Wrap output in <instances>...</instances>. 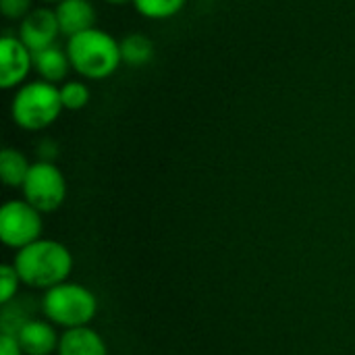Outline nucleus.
Here are the masks:
<instances>
[{
	"label": "nucleus",
	"mask_w": 355,
	"mask_h": 355,
	"mask_svg": "<svg viewBox=\"0 0 355 355\" xmlns=\"http://www.w3.org/2000/svg\"><path fill=\"white\" fill-rule=\"evenodd\" d=\"M21 277L17 275L12 264H2L0 266V304L6 308L19 293L21 287Z\"/></svg>",
	"instance_id": "obj_17"
},
{
	"label": "nucleus",
	"mask_w": 355,
	"mask_h": 355,
	"mask_svg": "<svg viewBox=\"0 0 355 355\" xmlns=\"http://www.w3.org/2000/svg\"><path fill=\"white\" fill-rule=\"evenodd\" d=\"M33 69H35V73L40 75L42 81L62 85L73 67H71L67 50H62L58 46H50V48L33 54Z\"/></svg>",
	"instance_id": "obj_12"
},
{
	"label": "nucleus",
	"mask_w": 355,
	"mask_h": 355,
	"mask_svg": "<svg viewBox=\"0 0 355 355\" xmlns=\"http://www.w3.org/2000/svg\"><path fill=\"white\" fill-rule=\"evenodd\" d=\"M60 33L69 40L81 31L96 27V8L92 0H62L54 6Z\"/></svg>",
	"instance_id": "obj_9"
},
{
	"label": "nucleus",
	"mask_w": 355,
	"mask_h": 355,
	"mask_svg": "<svg viewBox=\"0 0 355 355\" xmlns=\"http://www.w3.org/2000/svg\"><path fill=\"white\" fill-rule=\"evenodd\" d=\"M0 10L8 21H23L33 10V0H0Z\"/></svg>",
	"instance_id": "obj_18"
},
{
	"label": "nucleus",
	"mask_w": 355,
	"mask_h": 355,
	"mask_svg": "<svg viewBox=\"0 0 355 355\" xmlns=\"http://www.w3.org/2000/svg\"><path fill=\"white\" fill-rule=\"evenodd\" d=\"M33 69V52L15 33L0 37V87L19 89Z\"/></svg>",
	"instance_id": "obj_7"
},
{
	"label": "nucleus",
	"mask_w": 355,
	"mask_h": 355,
	"mask_svg": "<svg viewBox=\"0 0 355 355\" xmlns=\"http://www.w3.org/2000/svg\"><path fill=\"white\" fill-rule=\"evenodd\" d=\"M12 266L21 283L33 289H52L69 281L73 256L69 248L54 239H37L17 252Z\"/></svg>",
	"instance_id": "obj_1"
},
{
	"label": "nucleus",
	"mask_w": 355,
	"mask_h": 355,
	"mask_svg": "<svg viewBox=\"0 0 355 355\" xmlns=\"http://www.w3.org/2000/svg\"><path fill=\"white\" fill-rule=\"evenodd\" d=\"M58 89L64 110H81L89 104L92 94L83 81H64L62 85H58Z\"/></svg>",
	"instance_id": "obj_16"
},
{
	"label": "nucleus",
	"mask_w": 355,
	"mask_h": 355,
	"mask_svg": "<svg viewBox=\"0 0 355 355\" xmlns=\"http://www.w3.org/2000/svg\"><path fill=\"white\" fill-rule=\"evenodd\" d=\"M29 168L31 162L17 148H4L0 152V179L6 187H23Z\"/></svg>",
	"instance_id": "obj_13"
},
{
	"label": "nucleus",
	"mask_w": 355,
	"mask_h": 355,
	"mask_svg": "<svg viewBox=\"0 0 355 355\" xmlns=\"http://www.w3.org/2000/svg\"><path fill=\"white\" fill-rule=\"evenodd\" d=\"M187 0H133L135 10L152 21H162L171 19L181 12Z\"/></svg>",
	"instance_id": "obj_15"
},
{
	"label": "nucleus",
	"mask_w": 355,
	"mask_h": 355,
	"mask_svg": "<svg viewBox=\"0 0 355 355\" xmlns=\"http://www.w3.org/2000/svg\"><path fill=\"white\" fill-rule=\"evenodd\" d=\"M62 110L58 85L42 79L23 83L10 100V119L23 131L48 129Z\"/></svg>",
	"instance_id": "obj_3"
},
{
	"label": "nucleus",
	"mask_w": 355,
	"mask_h": 355,
	"mask_svg": "<svg viewBox=\"0 0 355 355\" xmlns=\"http://www.w3.org/2000/svg\"><path fill=\"white\" fill-rule=\"evenodd\" d=\"M58 355H108V347L100 333L89 327L71 329L60 335Z\"/></svg>",
	"instance_id": "obj_11"
},
{
	"label": "nucleus",
	"mask_w": 355,
	"mask_h": 355,
	"mask_svg": "<svg viewBox=\"0 0 355 355\" xmlns=\"http://www.w3.org/2000/svg\"><path fill=\"white\" fill-rule=\"evenodd\" d=\"M58 154V150H56V144L54 141H50V139H46L44 144H42V150H40V156H42V160H48V162H54V156Z\"/></svg>",
	"instance_id": "obj_20"
},
{
	"label": "nucleus",
	"mask_w": 355,
	"mask_h": 355,
	"mask_svg": "<svg viewBox=\"0 0 355 355\" xmlns=\"http://www.w3.org/2000/svg\"><path fill=\"white\" fill-rule=\"evenodd\" d=\"M40 2H44V4H54V6H56V4H60L62 0H40Z\"/></svg>",
	"instance_id": "obj_22"
},
{
	"label": "nucleus",
	"mask_w": 355,
	"mask_h": 355,
	"mask_svg": "<svg viewBox=\"0 0 355 355\" xmlns=\"http://www.w3.org/2000/svg\"><path fill=\"white\" fill-rule=\"evenodd\" d=\"M121 56L125 64L144 67L154 56V44L144 33H129L121 40Z\"/></svg>",
	"instance_id": "obj_14"
},
{
	"label": "nucleus",
	"mask_w": 355,
	"mask_h": 355,
	"mask_svg": "<svg viewBox=\"0 0 355 355\" xmlns=\"http://www.w3.org/2000/svg\"><path fill=\"white\" fill-rule=\"evenodd\" d=\"M67 54L75 73L83 79L102 81L108 79L123 64L121 42L108 31L92 27L67 40Z\"/></svg>",
	"instance_id": "obj_2"
},
{
	"label": "nucleus",
	"mask_w": 355,
	"mask_h": 355,
	"mask_svg": "<svg viewBox=\"0 0 355 355\" xmlns=\"http://www.w3.org/2000/svg\"><path fill=\"white\" fill-rule=\"evenodd\" d=\"M42 312L48 322L62 327L64 331L89 327L98 314L96 295L79 283H60L42 297Z\"/></svg>",
	"instance_id": "obj_4"
},
{
	"label": "nucleus",
	"mask_w": 355,
	"mask_h": 355,
	"mask_svg": "<svg viewBox=\"0 0 355 355\" xmlns=\"http://www.w3.org/2000/svg\"><path fill=\"white\" fill-rule=\"evenodd\" d=\"M21 189L23 200L29 202L42 214L56 212L67 200V179L62 171L48 160H37L31 164Z\"/></svg>",
	"instance_id": "obj_5"
},
{
	"label": "nucleus",
	"mask_w": 355,
	"mask_h": 355,
	"mask_svg": "<svg viewBox=\"0 0 355 355\" xmlns=\"http://www.w3.org/2000/svg\"><path fill=\"white\" fill-rule=\"evenodd\" d=\"M104 2L114 4V6H123V4H129V2H133V0H104Z\"/></svg>",
	"instance_id": "obj_21"
},
{
	"label": "nucleus",
	"mask_w": 355,
	"mask_h": 355,
	"mask_svg": "<svg viewBox=\"0 0 355 355\" xmlns=\"http://www.w3.org/2000/svg\"><path fill=\"white\" fill-rule=\"evenodd\" d=\"M0 355H25L17 335H12V333L0 335Z\"/></svg>",
	"instance_id": "obj_19"
},
{
	"label": "nucleus",
	"mask_w": 355,
	"mask_h": 355,
	"mask_svg": "<svg viewBox=\"0 0 355 355\" xmlns=\"http://www.w3.org/2000/svg\"><path fill=\"white\" fill-rule=\"evenodd\" d=\"M42 212L25 200H8L0 208V241L19 252L42 239Z\"/></svg>",
	"instance_id": "obj_6"
},
{
	"label": "nucleus",
	"mask_w": 355,
	"mask_h": 355,
	"mask_svg": "<svg viewBox=\"0 0 355 355\" xmlns=\"http://www.w3.org/2000/svg\"><path fill=\"white\" fill-rule=\"evenodd\" d=\"M17 339L25 355H50L52 352H58L60 341L54 324L48 320H27L17 331Z\"/></svg>",
	"instance_id": "obj_10"
},
{
	"label": "nucleus",
	"mask_w": 355,
	"mask_h": 355,
	"mask_svg": "<svg viewBox=\"0 0 355 355\" xmlns=\"http://www.w3.org/2000/svg\"><path fill=\"white\" fill-rule=\"evenodd\" d=\"M17 35L33 54L50 46H56V37L62 33H60V25H58L54 8H46V6L33 8L23 21H19Z\"/></svg>",
	"instance_id": "obj_8"
}]
</instances>
